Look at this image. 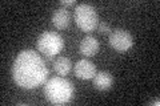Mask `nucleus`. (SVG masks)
I'll return each mask as SVG.
<instances>
[{
	"mask_svg": "<svg viewBox=\"0 0 160 106\" xmlns=\"http://www.w3.org/2000/svg\"><path fill=\"white\" fill-rule=\"evenodd\" d=\"M99 31H100V33H103V35H109L111 33V27L106 23V21H102L99 24Z\"/></svg>",
	"mask_w": 160,
	"mask_h": 106,
	"instance_id": "obj_11",
	"label": "nucleus"
},
{
	"mask_svg": "<svg viewBox=\"0 0 160 106\" xmlns=\"http://www.w3.org/2000/svg\"><path fill=\"white\" fill-rule=\"evenodd\" d=\"M73 85L64 77H52L44 85V94L46 98L53 105L68 104L73 98Z\"/></svg>",
	"mask_w": 160,
	"mask_h": 106,
	"instance_id": "obj_2",
	"label": "nucleus"
},
{
	"mask_svg": "<svg viewBox=\"0 0 160 106\" xmlns=\"http://www.w3.org/2000/svg\"><path fill=\"white\" fill-rule=\"evenodd\" d=\"M36 47L40 53H43L46 57L52 56L55 57L59 54L64 48V40L58 32L44 31L38 37Z\"/></svg>",
	"mask_w": 160,
	"mask_h": 106,
	"instance_id": "obj_4",
	"label": "nucleus"
},
{
	"mask_svg": "<svg viewBox=\"0 0 160 106\" xmlns=\"http://www.w3.org/2000/svg\"><path fill=\"white\" fill-rule=\"evenodd\" d=\"M53 69L59 76H66L71 72L72 69V62L68 57L60 56L53 61Z\"/></svg>",
	"mask_w": 160,
	"mask_h": 106,
	"instance_id": "obj_10",
	"label": "nucleus"
},
{
	"mask_svg": "<svg viewBox=\"0 0 160 106\" xmlns=\"http://www.w3.org/2000/svg\"><path fill=\"white\" fill-rule=\"evenodd\" d=\"M75 76L80 80H91L96 74V67L88 60H79L73 67Z\"/></svg>",
	"mask_w": 160,
	"mask_h": 106,
	"instance_id": "obj_6",
	"label": "nucleus"
},
{
	"mask_svg": "<svg viewBox=\"0 0 160 106\" xmlns=\"http://www.w3.org/2000/svg\"><path fill=\"white\" fill-rule=\"evenodd\" d=\"M73 19L78 27L83 32H93L99 27V16L98 12L91 4L83 3L75 8Z\"/></svg>",
	"mask_w": 160,
	"mask_h": 106,
	"instance_id": "obj_3",
	"label": "nucleus"
},
{
	"mask_svg": "<svg viewBox=\"0 0 160 106\" xmlns=\"http://www.w3.org/2000/svg\"><path fill=\"white\" fill-rule=\"evenodd\" d=\"M109 45L118 52H126L133 47V37L126 29H113L109 33Z\"/></svg>",
	"mask_w": 160,
	"mask_h": 106,
	"instance_id": "obj_5",
	"label": "nucleus"
},
{
	"mask_svg": "<svg viewBox=\"0 0 160 106\" xmlns=\"http://www.w3.org/2000/svg\"><path fill=\"white\" fill-rule=\"evenodd\" d=\"M92 85L98 90H108L113 85V77L109 72H99L93 76Z\"/></svg>",
	"mask_w": 160,
	"mask_h": 106,
	"instance_id": "obj_9",
	"label": "nucleus"
},
{
	"mask_svg": "<svg viewBox=\"0 0 160 106\" xmlns=\"http://www.w3.org/2000/svg\"><path fill=\"white\" fill-rule=\"evenodd\" d=\"M99 48H100V45H99L98 39H95L91 35L83 37L79 45V50L84 57H93L99 52Z\"/></svg>",
	"mask_w": 160,
	"mask_h": 106,
	"instance_id": "obj_7",
	"label": "nucleus"
},
{
	"mask_svg": "<svg viewBox=\"0 0 160 106\" xmlns=\"http://www.w3.org/2000/svg\"><path fill=\"white\" fill-rule=\"evenodd\" d=\"M71 23V15L67 8H58L52 13V24L58 29H66Z\"/></svg>",
	"mask_w": 160,
	"mask_h": 106,
	"instance_id": "obj_8",
	"label": "nucleus"
},
{
	"mask_svg": "<svg viewBox=\"0 0 160 106\" xmlns=\"http://www.w3.org/2000/svg\"><path fill=\"white\" fill-rule=\"evenodd\" d=\"M49 69L44 58L31 49L22 50L12 65V77L18 86L35 89L48 80Z\"/></svg>",
	"mask_w": 160,
	"mask_h": 106,
	"instance_id": "obj_1",
	"label": "nucleus"
},
{
	"mask_svg": "<svg viewBox=\"0 0 160 106\" xmlns=\"http://www.w3.org/2000/svg\"><path fill=\"white\" fill-rule=\"evenodd\" d=\"M60 4H62L63 8H64V7L75 6V4H76V2H75V0H62V2H60Z\"/></svg>",
	"mask_w": 160,
	"mask_h": 106,
	"instance_id": "obj_12",
	"label": "nucleus"
}]
</instances>
